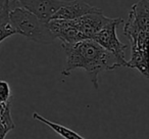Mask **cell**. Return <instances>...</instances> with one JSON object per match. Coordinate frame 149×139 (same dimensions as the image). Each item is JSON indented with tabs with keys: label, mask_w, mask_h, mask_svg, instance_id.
Returning a JSON list of instances; mask_svg holds the SVG:
<instances>
[{
	"label": "cell",
	"mask_w": 149,
	"mask_h": 139,
	"mask_svg": "<svg viewBox=\"0 0 149 139\" xmlns=\"http://www.w3.org/2000/svg\"><path fill=\"white\" fill-rule=\"evenodd\" d=\"M0 122H1V138L5 139L6 135L15 128L11 117V99L6 102H0Z\"/></svg>",
	"instance_id": "30bf717a"
},
{
	"label": "cell",
	"mask_w": 149,
	"mask_h": 139,
	"mask_svg": "<svg viewBox=\"0 0 149 139\" xmlns=\"http://www.w3.org/2000/svg\"><path fill=\"white\" fill-rule=\"evenodd\" d=\"M32 117H33V119H35V120L46 124L48 127H50L54 132H56L58 135H60L61 137H63L64 139H85L84 137H82L81 135L78 134L77 132L70 130V128H66V127L62 126V125H59V124H56V123L51 122V121L47 120V119L44 118V117L40 116V115L37 114V112H33Z\"/></svg>",
	"instance_id": "8fae6325"
},
{
	"label": "cell",
	"mask_w": 149,
	"mask_h": 139,
	"mask_svg": "<svg viewBox=\"0 0 149 139\" xmlns=\"http://www.w3.org/2000/svg\"><path fill=\"white\" fill-rule=\"evenodd\" d=\"M102 11L100 8L82 0H74V1H66L65 4L59 8V10L53 15L52 20H76L82 17H85L90 13Z\"/></svg>",
	"instance_id": "ba28073f"
},
{
	"label": "cell",
	"mask_w": 149,
	"mask_h": 139,
	"mask_svg": "<svg viewBox=\"0 0 149 139\" xmlns=\"http://www.w3.org/2000/svg\"><path fill=\"white\" fill-rule=\"evenodd\" d=\"M22 6L36 15L42 21L50 22L53 15L65 4L64 0H19Z\"/></svg>",
	"instance_id": "8992f818"
},
{
	"label": "cell",
	"mask_w": 149,
	"mask_h": 139,
	"mask_svg": "<svg viewBox=\"0 0 149 139\" xmlns=\"http://www.w3.org/2000/svg\"><path fill=\"white\" fill-rule=\"evenodd\" d=\"M11 89L10 86L7 82L1 81L0 82V100L2 102L9 101L11 99Z\"/></svg>",
	"instance_id": "7c38bea8"
},
{
	"label": "cell",
	"mask_w": 149,
	"mask_h": 139,
	"mask_svg": "<svg viewBox=\"0 0 149 139\" xmlns=\"http://www.w3.org/2000/svg\"><path fill=\"white\" fill-rule=\"evenodd\" d=\"M22 5L19 0H2L0 10V43L6 38L17 34L10 20V13L13 8Z\"/></svg>",
	"instance_id": "9c48e42d"
},
{
	"label": "cell",
	"mask_w": 149,
	"mask_h": 139,
	"mask_svg": "<svg viewBox=\"0 0 149 139\" xmlns=\"http://www.w3.org/2000/svg\"><path fill=\"white\" fill-rule=\"evenodd\" d=\"M120 24H123V20L120 17L112 19L101 31L98 32L93 40H95L98 44H100L102 47L109 51L116 58L122 68L124 66L127 68L128 61L126 60V56H125V50L127 48V45L122 43L116 35V29Z\"/></svg>",
	"instance_id": "277c9868"
},
{
	"label": "cell",
	"mask_w": 149,
	"mask_h": 139,
	"mask_svg": "<svg viewBox=\"0 0 149 139\" xmlns=\"http://www.w3.org/2000/svg\"><path fill=\"white\" fill-rule=\"evenodd\" d=\"M111 20L112 19L110 17H105L102 11H99V13H90L80 19H76L74 21L84 40H87L94 39L98 32L101 31Z\"/></svg>",
	"instance_id": "52a82bcc"
},
{
	"label": "cell",
	"mask_w": 149,
	"mask_h": 139,
	"mask_svg": "<svg viewBox=\"0 0 149 139\" xmlns=\"http://www.w3.org/2000/svg\"><path fill=\"white\" fill-rule=\"evenodd\" d=\"M10 20L17 34L40 44H51L56 39L48 23L22 5L13 8Z\"/></svg>",
	"instance_id": "3957f363"
},
{
	"label": "cell",
	"mask_w": 149,
	"mask_h": 139,
	"mask_svg": "<svg viewBox=\"0 0 149 139\" xmlns=\"http://www.w3.org/2000/svg\"><path fill=\"white\" fill-rule=\"evenodd\" d=\"M61 46L66 56L61 75L68 77L77 68L85 70L95 89H98V75L101 72L122 68L116 58L93 39L74 44L61 43Z\"/></svg>",
	"instance_id": "6da1fadb"
},
{
	"label": "cell",
	"mask_w": 149,
	"mask_h": 139,
	"mask_svg": "<svg viewBox=\"0 0 149 139\" xmlns=\"http://www.w3.org/2000/svg\"><path fill=\"white\" fill-rule=\"evenodd\" d=\"M48 26L61 43L74 44L84 40L74 20H51Z\"/></svg>",
	"instance_id": "5b68a950"
},
{
	"label": "cell",
	"mask_w": 149,
	"mask_h": 139,
	"mask_svg": "<svg viewBox=\"0 0 149 139\" xmlns=\"http://www.w3.org/2000/svg\"><path fill=\"white\" fill-rule=\"evenodd\" d=\"M124 34L132 43L131 59L127 68H136L149 79V1L139 0L132 5Z\"/></svg>",
	"instance_id": "7a4b0ae2"
}]
</instances>
